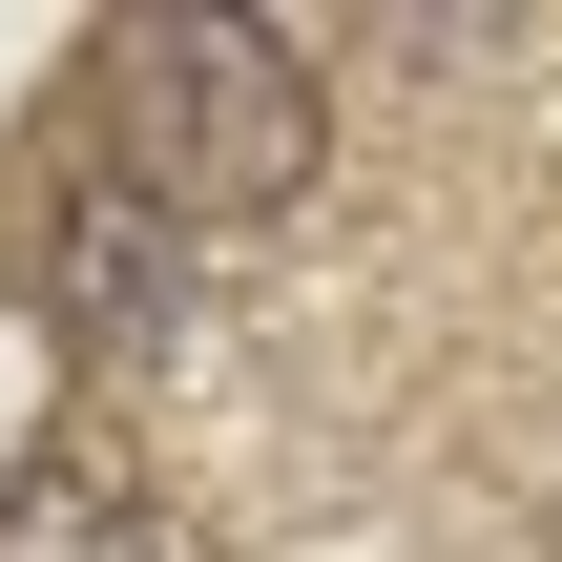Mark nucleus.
Returning a JSON list of instances; mask_svg holds the SVG:
<instances>
[{
  "mask_svg": "<svg viewBox=\"0 0 562 562\" xmlns=\"http://www.w3.org/2000/svg\"><path fill=\"white\" fill-rule=\"evenodd\" d=\"M83 146L167 209V229H250V209H292L313 188V146H334V104H313V42L292 21H229V0H146V21H104L83 42Z\"/></svg>",
  "mask_w": 562,
  "mask_h": 562,
  "instance_id": "f257e3e1",
  "label": "nucleus"
},
{
  "mask_svg": "<svg viewBox=\"0 0 562 562\" xmlns=\"http://www.w3.org/2000/svg\"><path fill=\"white\" fill-rule=\"evenodd\" d=\"M42 292H63L83 355H146V334L188 313V229H167L125 167H63V209H42Z\"/></svg>",
  "mask_w": 562,
  "mask_h": 562,
  "instance_id": "f03ea898",
  "label": "nucleus"
},
{
  "mask_svg": "<svg viewBox=\"0 0 562 562\" xmlns=\"http://www.w3.org/2000/svg\"><path fill=\"white\" fill-rule=\"evenodd\" d=\"M0 562H188V542L83 459H0Z\"/></svg>",
  "mask_w": 562,
  "mask_h": 562,
  "instance_id": "7ed1b4c3",
  "label": "nucleus"
}]
</instances>
